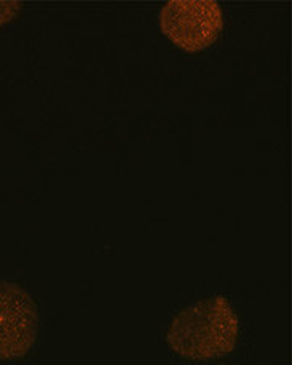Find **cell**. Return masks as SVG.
Here are the masks:
<instances>
[{
    "instance_id": "cell-1",
    "label": "cell",
    "mask_w": 292,
    "mask_h": 365,
    "mask_svg": "<svg viewBox=\"0 0 292 365\" xmlns=\"http://www.w3.org/2000/svg\"><path fill=\"white\" fill-rule=\"evenodd\" d=\"M240 319L222 295L193 303L176 314L166 341L174 353L190 361L221 359L233 353Z\"/></svg>"
},
{
    "instance_id": "cell-2",
    "label": "cell",
    "mask_w": 292,
    "mask_h": 365,
    "mask_svg": "<svg viewBox=\"0 0 292 365\" xmlns=\"http://www.w3.org/2000/svg\"><path fill=\"white\" fill-rule=\"evenodd\" d=\"M160 31L187 53L211 46L223 28V13L216 0H169L160 10Z\"/></svg>"
},
{
    "instance_id": "cell-3",
    "label": "cell",
    "mask_w": 292,
    "mask_h": 365,
    "mask_svg": "<svg viewBox=\"0 0 292 365\" xmlns=\"http://www.w3.org/2000/svg\"><path fill=\"white\" fill-rule=\"evenodd\" d=\"M39 334V309L27 290L0 281V361L21 359Z\"/></svg>"
},
{
    "instance_id": "cell-4",
    "label": "cell",
    "mask_w": 292,
    "mask_h": 365,
    "mask_svg": "<svg viewBox=\"0 0 292 365\" xmlns=\"http://www.w3.org/2000/svg\"><path fill=\"white\" fill-rule=\"evenodd\" d=\"M23 9L21 2H0V28L10 23Z\"/></svg>"
}]
</instances>
